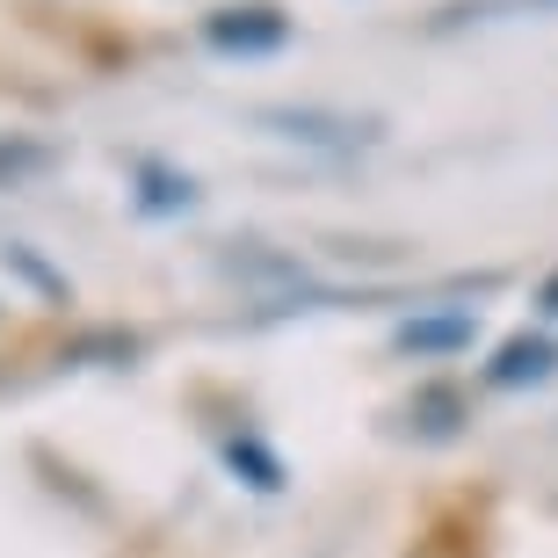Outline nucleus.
Here are the masks:
<instances>
[{"label": "nucleus", "instance_id": "1", "mask_svg": "<svg viewBox=\"0 0 558 558\" xmlns=\"http://www.w3.org/2000/svg\"><path fill=\"white\" fill-rule=\"evenodd\" d=\"M210 51H232V59H262V51H283L290 44V15L283 8H218V15L204 22Z\"/></svg>", "mask_w": 558, "mask_h": 558}, {"label": "nucleus", "instance_id": "2", "mask_svg": "<svg viewBox=\"0 0 558 558\" xmlns=\"http://www.w3.org/2000/svg\"><path fill=\"white\" fill-rule=\"evenodd\" d=\"M558 377V341L551 333H508L486 363V385L494 392H522V385H551Z\"/></svg>", "mask_w": 558, "mask_h": 558}, {"label": "nucleus", "instance_id": "3", "mask_svg": "<svg viewBox=\"0 0 558 558\" xmlns=\"http://www.w3.org/2000/svg\"><path fill=\"white\" fill-rule=\"evenodd\" d=\"M399 355H457L478 341V312H414L399 319Z\"/></svg>", "mask_w": 558, "mask_h": 558}, {"label": "nucleus", "instance_id": "4", "mask_svg": "<svg viewBox=\"0 0 558 558\" xmlns=\"http://www.w3.org/2000/svg\"><path fill=\"white\" fill-rule=\"evenodd\" d=\"M457 421H464V392L457 385H421L407 399V428H421V435H457Z\"/></svg>", "mask_w": 558, "mask_h": 558}, {"label": "nucleus", "instance_id": "5", "mask_svg": "<svg viewBox=\"0 0 558 558\" xmlns=\"http://www.w3.org/2000/svg\"><path fill=\"white\" fill-rule=\"evenodd\" d=\"M196 204V182L189 174H174V167H138V210H153V218H167V210H189Z\"/></svg>", "mask_w": 558, "mask_h": 558}, {"label": "nucleus", "instance_id": "6", "mask_svg": "<svg viewBox=\"0 0 558 558\" xmlns=\"http://www.w3.org/2000/svg\"><path fill=\"white\" fill-rule=\"evenodd\" d=\"M226 464H232L240 478H247L254 494H276V486H283V457L262 450L254 435H226Z\"/></svg>", "mask_w": 558, "mask_h": 558}, {"label": "nucleus", "instance_id": "7", "mask_svg": "<svg viewBox=\"0 0 558 558\" xmlns=\"http://www.w3.org/2000/svg\"><path fill=\"white\" fill-rule=\"evenodd\" d=\"M131 355H138V333H124V327H95V333L65 341V363H131Z\"/></svg>", "mask_w": 558, "mask_h": 558}, {"label": "nucleus", "instance_id": "8", "mask_svg": "<svg viewBox=\"0 0 558 558\" xmlns=\"http://www.w3.org/2000/svg\"><path fill=\"white\" fill-rule=\"evenodd\" d=\"M8 262H15V269L29 276V283H37V290H51V298H65V283H59V276H51V269H44V262H37V254H29V247H8Z\"/></svg>", "mask_w": 558, "mask_h": 558}, {"label": "nucleus", "instance_id": "9", "mask_svg": "<svg viewBox=\"0 0 558 558\" xmlns=\"http://www.w3.org/2000/svg\"><path fill=\"white\" fill-rule=\"evenodd\" d=\"M500 8H551V0H464V8H450V15L472 22V15H500Z\"/></svg>", "mask_w": 558, "mask_h": 558}, {"label": "nucleus", "instance_id": "10", "mask_svg": "<svg viewBox=\"0 0 558 558\" xmlns=\"http://www.w3.org/2000/svg\"><path fill=\"white\" fill-rule=\"evenodd\" d=\"M544 312H558V276H551V283H544Z\"/></svg>", "mask_w": 558, "mask_h": 558}]
</instances>
